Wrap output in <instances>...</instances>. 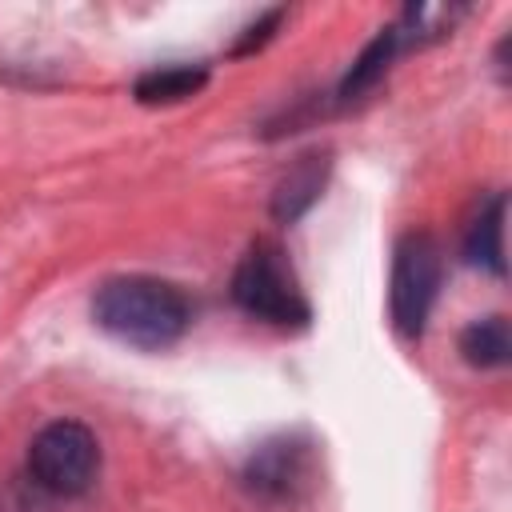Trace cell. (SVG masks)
Wrapping results in <instances>:
<instances>
[{
	"instance_id": "3957f363",
	"label": "cell",
	"mask_w": 512,
	"mask_h": 512,
	"mask_svg": "<svg viewBox=\"0 0 512 512\" xmlns=\"http://www.w3.org/2000/svg\"><path fill=\"white\" fill-rule=\"evenodd\" d=\"M232 300L248 316L264 320V324L288 328V324H304L308 320V300L300 292V280H296L288 256L268 240H256L244 252V260L236 264Z\"/></svg>"
},
{
	"instance_id": "30bf717a",
	"label": "cell",
	"mask_w": 512,
	"mask_h": 512,
	"mask_svg": "<svg viewBox=\"0 0 512 512\" xmlns=\"http://www.w3.org/2000/svg\"><path fill=\"white\" fill-rule=\"evenodd\" d=\"M320 180H324V164L316 160V156H304L292 172H288V180L280 184V192H276V216H296V212H304L312 200H316V192H320Z\"/></svg>"
},
{
	"instance_id": "8992f818",
	"label": "cell",
	"mask_w": 512,
	"mask_h": 512,
	"mask_svg": "<svg viewBox=\"0 0 512 512\" xmlns=\"http://www.w3.org/2000/svg\"><path fill=\"white\" fill-rule=\"evenodd\" d=\"M504 196H492V204L472 220L468 236H464V256L468 264H480L496 276H504Z\"/></svg>"
},
{
	"instance_id": "ba28073f",
	"label": "cell",
	"mask_w": 512,
	"mask_h": 512,
	"mask_svg": "<svg viewBox=\"0 0 512 512\" xmlns=\"http://www.w3.org/2000/svg\"><path fill=\"white\" fill-rule=\"evenodd\" d=\"M400 28H388V32H380L360 56H356V64H352V72L344 76V84H340V96L344 100H356L364 88H372L380 76H384V68H388V60H392V52L400 48Z\"/></svg>"
},
{
	"instance_id": "277c9868",
	"label": "cell",
	"mask_w": 512,
	"mask_h": 512,
	"mask_svg": "<svg viewBox=\"0 0 512 512\" xmlns=\"http://www.w3.org/2000/svg\"><path fill=\"white\" fill-rule=\"evenodd\" d=\"M436 288H440V248L428 232H408L396 244L392 288H388V308H392V320L404 336L424 332Z\"/></svg>"
},
{
	"instance_id": "5b68a950",
	"label": "cell",
	"mask_w": 512,
	"mask_h": 512,
	"mask_svg": "<svg viewBox=\"0 0 512 512\" xmlns=\"http://www.w3.org/2000/svg\"><path fill=\"white\" fill-rule=\"evenodd\" d=\"M244 480H248L256 492L284 500V496H292L300 484H308V452H304L300 444H292V440L264 444V448L252 456Z\"/></svg>"
},
{
	"instance_id": "7a4b0ae2",
	"label": "cell",
	"mask_w": 512,
	"mask_h": 512,
	"mask_svg": "<svg viewBox=\"0 0 512 512\" xmlns=\"http://www.w3.org/2000/svg\"><path fill=\"white\" fill-rule=\"evenodd\" d=\"M100 472V440L80 420H52L28 444V480L48 496H84Z\"/></svg>"
},
{
	"instance_id": "9c48e42d",
	"label": "cell",
	"mask_w": 512,
	"mask_h": 512,
	"mask_svg": "<svg viewBox=\"0 0 512 512\" xmlns=\"http://www.w3.org/2000/svg\"><path fill=\"white\" fill-rule=\"evenodd\" d=\"M204 84V68H188V64H172V68H156L148 76H140L136 96L144 104H168V100H184Z\"/></svg>"
},
{
	"instance_id": "52a82bcc",
	"label": "cell",
	"mask_w": 512,
	"mask_h": 512,
	"mask_svg": "<svg viewBox=\"0 0 512 512\" xmlns=\"http://www.w3.org/2000/svg\"><path fill=\"white\" fill-rule=\"evenodd\" d=\"M460 352L472 368H500L512 356V336H508V320L504 316H484L472 320L460 332Z\"/></svg>"
},
{
	"instance_id": "6da1fadb",
	"label": "cell",
	"mask_w": 512,
	"mask_h": 512,
	"mask_svg": "<svg viewBox=\"0 0 512 512\" xmlns=\"http://www.w3.org/2000/svg\"><path fill=\"white\" fill-rule=\"evenodd\" d=\"M96 324L136 348H168L192 324L188 296L160 276H116L92 300Z\"/></svg>"
}]
</instances>
